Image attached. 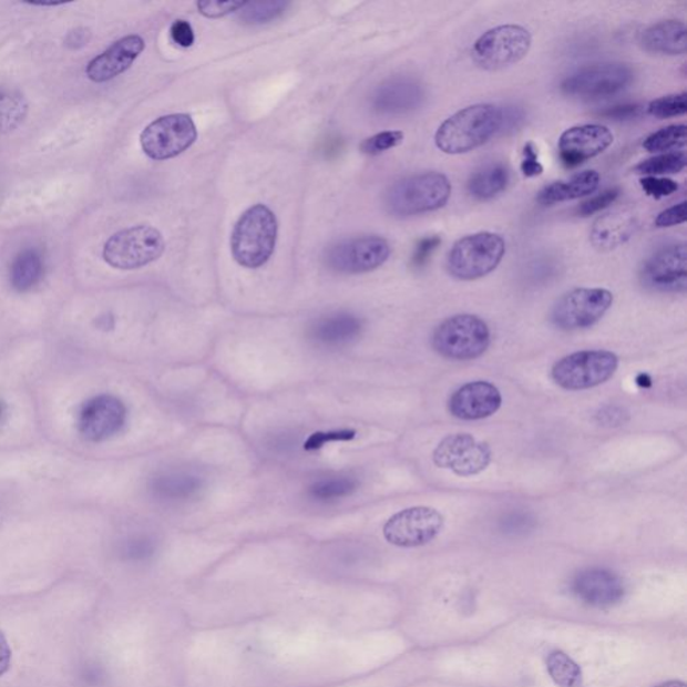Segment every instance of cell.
<instances>
[{
	"instance_id": "6da1fadb",
	"label": "cell",
	"mask_w": 687,
	"mask_h": 687,
	"mask_svg": "<svg viewBox=\"0 0 687 687\" xmlns=\"http://www.w3.org/2000/svg\"><path fill=\"white\" fill-rule=\"evenodd\" d=\"M502 131V110L493 104L463 107L439 126L435 144L448 155L468 154Z\"/></svg>"
},
{
	"instance_id": "7a4b0ae2",
	"label": "cell",
	"mask_w": 687,
	"mask_h": 687,
	"mask_svg": "<svg viewBox=\"0 0 687 687\" xmlns=\"http://www.w3.org/2000/svg\"><path fill=\"white\" fill-rule=\"evenodd\" d=\"M277 235V218L269 207L256 205L246 209L232 234L234 259L247 269H258L273 256Z\"/></svg>"
},
{
	"instance_id": "3957f363",
	"label": "cell",
	"mask_w": 687,
	"mask_h": 687,
	"mask_svg": "<svg viewBox=\"0 0 687 687\" xmlns=\"http://www.w3.org/2000/svg\"><path fill=\"white\" fill-rule=\"evenodd\" d=\"M451 183L439 172H423L393 183L386 194L388 213L406 216L428 214L447 206Z\"/></svg>"
},
{
	"instance_id": "277c9868",
	"label": "cell",
	"mask_w": 687,
	"mask_h": 687,
	"mask_svg": "<svg viewBox=\"0 0 687 687\" xmlns=\"http://www.w3.org/2000/svg\"><path fill=\"white\" fill-rule=\"evenodd\" d=\"M506 252L499 234L483 232L457 240L448 254L449 275L461 281H474L498 269Z\"/></svg>"
},
{
	"instance_id": "5b68a950",
	"label": "cell",
	"mask_w": 687,
	"mask_h": 687,
	"mask_svg": "<svg viewBox=\"0 0 687 687\" xmlns=\"http://www.w3.org/2000/svg\"><path fill=\"white\" fill-rule=\"evenodd\" d=\"M490 329L479 316L455 315L439 324L432 348L442 358L469 361L481 358L490 346Z\"/></svg>"
},
{
	"instance_id": "8992f818",
	"label": "cell",
	"mask_w": 687,
	"mask_h": 687,
	"mask_svg": "<svg viewBox=\"0 0 687 687\" xmlns=\"http://www.w3.org/2000/svg\"><path fill=\"white\" fill-rule=\"evenodd\" d=\"M619 358L603 349H589L565 356L552 368V379L568 391L589 390L606 383L618 371Z\"/></svg>"
},
{
	"instance_id": "52a82bcc",
	"label": "cell",
	"mask_w": 687,
	"mask_h": 687,
	"mask_svg": "<svg viewBox=\"0 0 687 687\" xmlns=\"http://www.w3.org/2000/svg\"><path fill=\"white\" fill-rule=\"evenodd\" d=\"M165 242L161 232L148 225L125 228L106 240L105 263L120 270H135L162 257Z\"/></svg>"
},
{
	"instance_id": "ba28073f",
	"label": "cell",
	"mask_w": 687,
	"mask_h": 687,
	"mask_svg": "<svg viewBox=\"0 0 687 687\" xmlns=\"http://www.w3.org/2000/svg\"><path fill=\"white\" fill-rule=\"evenodd\" d=\"M633 69L621 62H602L577 69L562 82L568 98L596 101L613 98L633 84Z\"/></svg>"
},
{
	"instance_id": "9c48e42d",
	"label": "cell",
	"mask_w": 687,
	"mask_h": 687,
	"mask_svg": "<svg viewBox=\"0 0 687 687\" xmlns=\"http://www.w3.org/2000/svg\"><path fill=\"white\" fill-rule=\"evenodd\" d=\"M532 47V35L523 27L505 24L490 29L474 42L473 60L483 70H501L524 60Z\"/></svg>"
},
{
	"instance_id": "30bf717a",
	"label": "cell",
	"mask_w": 687,
	"mask_h": 687,
	"mask_svg": "<svg viewBox=\"0 0 687 687\" xmlns=\"http://www.w3.org/2000/svg\"><path fill=\"white\" fill-rule=\"evenodd\" d=\"M614 296L607 289L578 288L560 297L551 311V321L560 330L587 329L599 322L613 307Z\"/></svg>"
},
{
	"instance_id": "8fae6325",
	"label": "cell",
	"mask_w": 687,
	"mask_h": 687,
	"mask_svg": "<svg viewBox=\"0 0 687 687\" xmlns=\"http://www.w3.org/2000/svg\"><path fill=\"white\" fill-rule=\"evenodd\" d=\"M198 131L188 114H168L151 123L140 136L144 154L154 161H167L187 151Z\"/></svg>"
},
{
	"instance_id": "7c38bea8",
	"label": "cell",
	"mask_w": 687,
	"mask_h": 687,
	"mask_svg": "<svg viewBox=\"0 0 687 687\" xmlns=\"http://www.w3.org/2000/svg\"><path fill=\"white\" fill-rule=\"evenodd\" d=\"M444 519L434 507L413 506L404 509L383 527L384 539L399 548H417L429 544L442 532Z\"/></svg>"
},
{
	"instance_id": "4fadbf2b",
	"label": "cell",
	"mask_w": 687,
	"mask_h": 687,
	"mask_svg": "<svg viewBox=\"0 0 687 687\" xmlns=\"http://www.w3.org/2000/svg\"><path fill=\"white\" fill-rule=\"evenodd\" d=\"M391 256V246L384 238L367 235L339 242L327 252L330 269L344 275H361L377 270Z\"/></svg>"
},
{
	"instance_id": "5bb4252c",
	"label": "cell",
	"mask_w": 687,
	"mask_h": 687,
	"mask_svg": "<svg viewBox=\"0 0 687 687\" xmlns=\"http://www.w3.org/2000/svg\"><path fill=\"white\" fill-rule=\"evenodd\" d=\"M492 449L470 434L443 438L432 453L438 468L450 470L458 476H473L485 472L492 462Z\"/></svg>"
},
{
	"instance_id": "9a60e30c",
	"label": "cell",
	"mask_w": 687,
	"mask_h": 687,
	"mask_svg": "<svg viewBox=\"0 0 687 687\" xmlns=\"http://www.w3.org/2000/svg\"><path fill=\"white\" fill-rule=\"evenodd\" d=\"M640 281L659 293H684L687 286V252L685 244L659 247L645 260Z\"/></svg>"
},
{
	"instance_id": "2e32d148",
	"label": "cell",
	"mask_w": 687,
	"mask_h": 687,
	"mask_svg": "<svg viewBox=\"0 0 687 687\" xmlns=\"http://www.w3.org/2000/svg\"><path fill=\"white\" fill-rule=\"evenodd\" d=\"M126 409L120 399L112 396L95 397L82 406L78 428L89 442H104L124 429Z\"/></svg>"
},
{
	"instance_id": "e0dca14e",
	"label": "cell",
	"mask_w": 687,
	"mask_h": 687,
	"mask_svg": "<svg viewBox=\"0 0 687 687\" xmlns=\"http://www.w3.org/2000/svg\"><path fill=\"white\" fill-rule=\"evenodd\" d=\"M613 143V132L606 126L596 124L572 126L560 136V161L565 167L575 168L589 158L602 155Z\"/></svg>"
},
{
	"instance_id": "ac0fdd59",
	"label": "cell",
	"mask_w": 687,
	"mask_h": 687,
	"mask_svg": "<svg viewBox=\"0 0 687 687\" xmlns=\"http://www.w3.org/2000/svg\"><path fill=\"white\" fill-rule=\"evenodd\" d=\"M502 396L489 381L476 380L464 384L450 397L448 409L461 421H481L501 409Z\"/></svg>"
},
{
	"instance_id": "d6986e66",
	"label": "cell",
	"mask_w": 687,
	"mask_h": 687,
	"mask_svg": "<svg viewBox=\"0 0 687 687\" xmlns=\"http://www.w3.org/2000/svg\"><path fill=\"white\" fill-rule=\"evenodd\" d=\"M572 593L588 606L608 608L623 601L626 587L615 572L604 568H588L578 572L574 577Z\"/></svg>"
},
{
	"instance_id": "ffe728a7",
	"label": "cell",
	"mask_w": 687,
	"mask_h": 687,
	"mask_svg": "<svg viewBox=\"0 0 687 687\" xmlns=\"http://www.w3.org/2000/svg\"><path fill=\"white\" fill-rule=\"evenodd\" d=\"M144 49L145 42L140 35L121 38L104 53L88 63V79L98 82V84L116 79L117 75L123 74L133 65Z\"/></svg>"
},
{
	"instance_id": "44dd1931",
	"label": "cell",
	"mask_w": 687,
	"mask_h": 687,
	"mask_svg": "<svg viewBox=\"0 0 687 687\" xmlns=\"http://www.w3.org/2000/svg\"><path fill=\"white\" fill-rule=\"evenodd\" d=\"M421 81L399 75L381 84L372 95L373 110L381 114H403L418 110L424 100Z\"/></svg>"
},
{
	"instance_id": "7402d4cb",
	"label": "cell",
	"mask_w": 687,
	"mask_h": 687,
	"mask_svg": "<svg viewBox=\"0 0 687 687\" xmlns=\"http://www.w3.org/2000/svg\"><path fill=\"white\" fill-rule=\"evenodd\" d=\"M638 219L629 208H616L601 216L591 228V242L597 250L609 252L616 249L633 237Z\"/></svg>"
},
{
	"instance_id": "603a6c76",
	"label": "cell",
	"mask_w": 687,
	"mask_h": 687,
	"mask_svg": "<svg viewBox=\"0 0 687 687\" xmlns=\"http://www.w3.org/2000/svg\"><path fill=\"white\" fill-rule=\"evenodd\" d=\"M639 42L650 53L683 55L686 52L685 23L676 19L654 23L642 31Z\"/></svg>"
},
{
	"instance_id": "cb8c5ba5",
	"label": "cell",
	"mask_w": 687,
	"mask_h": 687,
	"mask_svg": "<svg viewBox=\"0 0 687 687\" xmlns=\"http://www.w3.org/2000/svg\"><path fill=\"white\" fill-rule=\"evenodd\" d=\"M362 330L359 317L351 314H335L320 318L310 328V337L327 347L347 346L358 339Z\"/></svg>"
},
{
	"instance_id": "d4e9b609",
	"label": "cell",
	"mask_w": 687,
	"mask_h": 687,
	"mask_svg": "<svg viewBox=\"0 0 687 687\" xmlns=\"http://www.w3.org/2000/svg\"><path fill=\"white\" fill-rule=\"evenodd\" d=\"M601 176L596 171H584L571 180L555 182L540 191L537 202L544 206L556 205L568 201H575L594 194L599 187Z\"/></svg>"
},
{
	"instance_id": "484cf974",
	"label": "cell",
	"mask_w": 687,
	"mask_h": 687,
	"mask_svg": "<svg viewBox=\"0 0 687 687\" xmlns=\"http://www.w3.org/2000/svg\"><path fill=\"white\" fill-rule=\"evenodd\" d=\"M509 182H511V174H509L506 165L501 163L488 164L470 176L468 191L475 199L489 201L504 193Z\"/></svg>"
},
{
	"instance_id": "4316f807",
	"label": "cell",
	"mask_w": 687,
	"mask_h": 687,
	"mask_svg": "<svg viewBox=\"0 0 687 687\" xmlns=\"http://www.w3.org/2000/svg\"><path fill=\"white\" fill-rule=\"evenodd\" d=\"M202 489L199 476L188 473H167L156 476L152 482L155 498L167 502H181L195 498Z\"/></svg>"
},
{
	"instance_id": "83f0119b",
	"label": "cell",
	"mask_w": 687,
	"mask_h": 687,
	"mask_svg": "<svg viewBox=\"0 0 687 687\" xmlns=\"http://www.w3.org/2000/svg\"><path fill=\"white\" fill-rule=\"evenodd\" d=\"M42 276L43 260L41 254L34 249L22 252L11 265V285L18 291L33 289Z\"/></svg>"
},
{
	"instance_id": "f1b7e54d",
	"label": "cell",
	"mask_w": 687,
	"mask_h": 687,
	"mask_svg": "<svg viewBox=\"0 0 687 687\" xmlns=\"http://www.w3.org/2000/svg\"><path fill=\"white\" fill-rule=\"evenodd\" d=\"M546 670L558 687H582L583 673L570 655L563 652H552L546 658Z\"/></svg>"
},
{
	"instance_id": "f546056e",
	"label": "cell",
	"mask_w": 687,
	"mask_h": 687,
	"mask_svg": "<svg viewBox=\"0 0 687 687\" xmlns=\"http://www.w3.org/2000/svg\"><path fill=\"white\" fill-rule=\"evenodd\" d=\"M686 162L684 152H667V154L640 162L634 171L636 174L657 177L660 175L679 174L680 171L685 170Z\"/></svg>"
},
{
	"instance_id": "4dcf8cb0",
	"label": "cell",
	"mask_w": 687,
	"mask_h": 687,
	"mask_svg": "<svg viewBox=\"0 0 687 687\" xmlns=\"http://www.w3.org/2000/svg\"><path fill=\"white\" fill-rule=\"evenodd\" d=\"M358 489V481L351 476H332L320 480L309 488V494L317 501H335L351 495Z\"/></svg>"
},
{
	"instance_id": "1f68e13d",
	"label": "cell",
	"mask_w": 687,
	"mask_h": 687,
	"mask_svg": "<svg viewBox=\"0 0 687 687\" xmlns=\"http://www.w3.org/2000/svg\"><path fill=\"white\" fill-rule=\"evenodd\" d=\"M288 8L289 3L285 2H245L237 12L242 22L256 27L276 21Z\"/></svg>"
},
{
	"instance_id": "d6a6232c",
	"label": "cell",
	"mask_w": 687,
	"mask_h": 687,
	"mask_svg": "<svg viewBox=\"0 0 687 687\" xmlns=\"http://www.w3.org/2000/svg\"><path fill=\"white\" fill-rule=\"evenodd\" d=\"M686 144V125L676 124L666 126L645 140L644 146L648 152H666Z\"/></svg>"
},
{
	"instance_id": "836d02e7",
	"label": "cell",
	"mask_w": 687,
	"mask_h": 687,
	"mask_svg": "<svg viewBox=\"0 0 687 687\" xmlns=\"http://www.w3.org/2000/svg\"><path fill=\"white\" fill-rule=\"evenodd\" d=\"M28 105L21 95L0 93V133L16 129L27 116Z\"/></svg>"
},
{
	"instance_id": "e575fe53",
	"label": "cell",
	"mask_w": 687,
	"mask_h": 687,
	"mask_svg": "<svg viewBox=\"0 0 687 687\" xmlns=\"http://www.w3.org/2000/svg\"><path fill=\"white\" fill-rule=\"evenodd\" d=\"M648 114L658 119L683 116L687 112V94H670L652 101L647 106Z\"/></svg>"
},
{
	"instance_id": "d590c367",
	"label": "cell",
	"mask_w": 687,
	"mask_h": 687,
	"mask_svg": "<svg viewBox=\"0 0 687 687\" xmlns=\"http://www.w3.org/2000/svg\"><path fill=\"white\" fill-rule=\"evenodd\" d=\"M404 133L400 131H386L380 132L378 135L368 137L360 144V151L362 154L377 156L383 154L386 151L396 148L399 144H402Z\"/></svg>"
},
{
	"instance_id": "8d00e7d4",
	"label": "cell",
	"mask_w": 687,
	"mask_h": 687,
	"mask_svg": "<svg viewBox=\"0 0 687 687\" xmlns=\"http://www.w3.org/2000/svg\"><path fill=\"white\" fill-rule=\"evenodd\" d=\"M356 437L353 430H334V431H320L311 434L304 443V449L307 451H315L326 447L327 443L332 442H348L352 441Z\"/></svg>"
},
{
	"instance_id": "74e56055",
	"label": "cell",
	"mask_w": 687,
	"mask_h": 687,
	"mask_svg": "<svg viewBox=\"0 0 687 687\" xmlns=\"http://www.w3.org/2000/svg\"><path fill=\"white\" fill-rule=\"evenodd\" d=\"M640 187L644 188L646 195L654 199L666 198L677 193L679 186L677 182L666 180V177L646 176L640 181Z\"/></svg>"
},
{
	"instance_id": "f35d334b",
	"label": "cell",
	"mask_w": 687,
	"mask_h": 687,
	"mask_svg": "<svg viewBox=\"0 0 687 687\" xmlns=\"http://www.w3.org/2000/svg\"><path fill=\"white\" fill-rule=\"evenodd\" d=\"M618 196L619 189L611 188L603 191L602 194L582 203V206L577 208V214L581 216H589L599 213L602 209L613 205V203L618 199Z\"/></svg>"
},
{
	"instance_id": "ab89813d",
	"label": "cell",
	"mask_w": 687,
	"mask_h": 687,
	"mask_svg": "<svg viewBox=\"0 0 687 687\" xmlns=\"http://www.w3.org/2000/svg\"><path fill=\"white\" fill-rule=\"evenodd\" d=\"M441 244L442 239L439 238L438 235H432V237H425L419 240L412 254V265L416 266L417 269H421V267L428 265L432 254L437 252Z\"/></svg>"
},
{
	"instance_id": "60d3db41",
	"label": "cell",
	"mask_w": 687,
	"mask_h": 687,
	"mask_svg": "<svg viewBox=\"0 0 687 687\" xmlns=\"http://www.w3.org/2000/svg\"><path fill=\"white\" fill-rule=\"evenodd\" d=\"M245 2H219V0H205L196 4L201 14L206 18H221L238 11Z\"/></svg>"
},
{
	"instance_id": "b9f144b4",
	"label": "cell",
	"mask_w": 687,
	"mask_h": 687,
	"mask_svg": "<svg viewBox=\"0 0 687 687\" xmlns=\"http://www.w3.org/2000/svg\"><path fill=\"white\" fill-rule=\"evenodd\" d=\"M595 418L604 428H619L628 421V412L619 406H606L596 412Z\"/></svg>"
},
{
	"instance_id": "7bdbcfd3",
	"label": "cell",
	"mask_w": 687,
	"mask_h": 687,
	"mask_svg": "<svg viewBox=\"0 0 687 687\" xmlns=\"http://www.w3.org/2000/svg\"><path fill=\"white\" fill-rule=\"evenodd\" d=\"M686 222V202H680L678 205L662 212L657 219H655V226L659 228L673 227L683 225Z\"/></svg>"
},
{
	"instance_id": "ee69618b",
	"label": "cell",
	"mask_w": 687,
	"mask_h": 687,
	"mask_svg": "<svg viewBox=\"0 0 687 687\" xmlns=\"http://www.w3.org/2000/svg\"><path fill=\"white\" fill-rule=\"evenodd\" d=\"M523 163L521 171L526 177H536L543 174L544 167L539 161L536 146L533 143H526L523 151Z\"/></svg>"
},
{
	"instance_id": "f6af8a7d",
	"label": "cell",
	"mask_w": 687,
	"mask_h": 687,
	"mask_svg": "<svg viewBox=\"0 0 687 687\" xmlns=\"http://www.w3.org/2000/svg\"><path fill=\"white\" fill-rule=\"evenodd\" d=\"M171 37L182 48H191L195 42L193 27L187 21H183V19L172 23Z\"/></svg>"
},
{
	"instance_id": "bcb514c9",
	"label": "cell",
	"mask_w": 687,
	"mask_h": 687,
	"mask_svg": "<svg viewBox=\"0 0 687 687\" xmlns=\"http://www.w3.org/2000/svg\"><path fill=\"white\" fill-rule=\"evenodd\" d=\"M639 110L640 107L634 104L619 105L601 112V116L615 121L629 120L638 116Z\"/></svg>"
},
{
	"instance_id": "7dc6e473",
	"label": "cell",
	"mask_w": 687,
	"mask_h": 687,
	"mask_svg": "<svg viewBox=\"0 0 687 687\" xmlns=\"http://www.w3.org/2000/svg\"><path fill=\"white\" fill-rule=\"evenodd\" d=\"M12 652L8 638L0 632V677L10 670Z\"/></svg>"
},
{
	"instance_id": "c3c4849f",
	"label": "cell",
	"mask_w": 687,
	"mask_h": 687,
	"mask_svg": "<svg viewBox=\"0 0 687 687\" xmlns=\"http://www.w3.org/2000/svg\"><path fill=\"white\" fill-rule=\"evenodd\" d=\"M89 37H91V34H89L88 30L78 29L69 34L66 42L70 48L78 49L88 44Z\"/></svg>"
},
{
	"instance_id": "681fc988",
	"label": "cell",
	"mask_w": 687,
	"mask_h": 687,
	"mask_svg": "<svg viewBox=\"0 0 687 687\" xmlns=\"http://www.w3.org/2000/svg\"><path fill=\"white\" fill-rule=\"evenodd\" d=\"M654 687H687V685L683 680H667V683Z\"/></svg>"
},
{
	"instance_id": "f907efd6",
	"label": "cell",
	"mask_w": 687,
	"mask_h": 687,
	"mask_svg": "<svg viewBox=\"0 0 687 687\" xmlns=\"http://www.w3.org/2000/svg\"><path fill=\"white\" fill-rule=\"evenodd\" d=\"M3 411H4V409H3V404H2V403H0V418H2V416H3Z\"/></svg>"
}]
</instances>
